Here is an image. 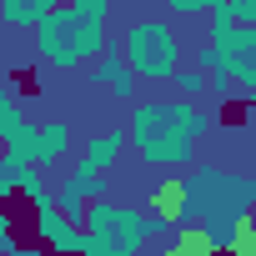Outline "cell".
Wrapping results in <instances>:
<instances>
[{
    "instance_id": "23",
    "label": "cell",
    "mask_w": 256,
    "mask_h": 256,
    "mask_svg": "<svg viewBox=\"0 0 256 256\" xmlns=\"http://www.w3.org/2000/svg\"><path fill=\"white\" fill-rule=\"evenodd\" d=\"M251 226H256V211H251Z\"/></svg>"
},
{
    "instance_id": "21",
    "label": "cell",
    "mask_w": 256,
    "mask_h": 256,
    "mask_svg": "<svg viewBox=\"0 0 256 256\" xmlns=\"http://www.w3.org/2000/svg\"><path fill=\"white\" fill-rule=\"evenodd\" d=\"M246 181H251V201H256V171H251V176H246Z\"/></svg>"
},
{
    "instance_id": "11",
    "label": "cell",
    "mask_w": 256,
    "mask_h": 256,
    "mask_svg": "<svg viewBox=\"0 0 256 256\" xmlns=\"http://www.w3.org/2000/svg\"><path fill=\"white\" fill-rule=\"evenodd\" d=\"M161 256H221V251L211 246V236L201 226H181V231H171V241L161 246Z\"/></svg>"
},
{
    "instance_id": "7",
    "label": "cell",
    "mask_w": 256,
    "mask_h": 256,
    "mask_svg": "<svg viewBox=\"0 0 256 256\" xmlns=\"http://www.w3.org/2000/svg\"><path fill=\"white\" fill-rule=\"evenodd\" d=\"M90 80H96L116 106H131V100H136V90H141V76L131 70V60L120 56V46H116V50H106V56L90 66Z\"/></svg>"
},
{
    "instance_id": "1",
    "label": "cell",
    "mask_w": 256,
    "mask_h": 256,
    "mask_svg": "<svg viewBox=\"0 0 256 256\" xmlns=\"http://www.w3.org/2000/svg\"><path fill=\"white\" fill-rule=\"evenodd\" d=\"M221 106H196V100H141L131 110V136L136 156L151 166V171H191L196 166V141L216 126Z\"/></svg>"
},
{
    "instance_id": "22",
    "label": "cell",
    "mask_w": 256,
    "mask_h": 256,
    "mask_svg": "<svg viewBox=\"0 0 256 256\" xmlns=\"http://www.w3.org/2000/svg\"><path fill=\"white\" fill-rule=\"evenodd\" d=\"M236 256H256V251H236Z\"/></svg>"
},
{
    "instance_id": "19",
    "label": "cell",
    "mask_w": 256,
    "mask_h": 256,
    "mask_svg": "<svg viewBox=\"0 0 256 256\" xmlns=\"http://www.w3.org/2000/svg\"><path fill=\"white\" fill-rule=\"evenodd\" d=\"M226 6H231V16H236L241 30H256V0H226Z\"/></svg>"
},
{
    "instance_id": "9",
    "label": "cell",
    "mask_w": 256,
    "mask_h": 256,
    "mask_svg": "<svg viewBox=\"0 0 256 256\" xmlns=\"http://www.w3.org/2000/svg\"><path fill=\"white\" fill-rule=\"evenodd\" d=\"M126 141H131V136H126L120 131V126H110V131H100V136H90L86 146H80V171H96V176H106V171H116L120 166V146Z\"/></svg>"
},
{
    "instance_id": "15",
    "label": "cell",
    "mask_w": 256,
    "mask_h": 256,
    "mask_svg": "<svg viewBox=\"0 0 256 256\" xmlns=\"http://www.w3.org/2000/svg\"><path fill=\"white\" fill-rule=\"evenodd\" d=\"M6 156H10V161H20V166H36V156H40V120H30V126H26V131L6 146Z\"/></svg>"
},
{
    "instance_id": "5",
    "label": "cell",
    "mask_w": 256,
    "mask_h": 256,
    "mask_svg": "<svg viewBox=\"0 0 256 256\" xmlns=\"http://www.w3.org/2000/svg\"><path fill=\"white\" fill-rule=\"evenodd\" d=\"M120 56L131 60V70H136L141 80H176V70H181V56H186V50H181L176 26H166V20H141V26L126 30Z\"/></svg>"
},
{
    "instance_id": "12",
    "label": "cell",
    "mask_w": 256,
    "mask_h": 256,
    "mask_svg": "<svg viewBox=\"0 0 256 256\" xmlns=\"http://www.w3.org/2000/svg\"><path fill=\"white\" fill-rule=\"evenodd\" d=\"M26 126H30V120H26V110H20V90L6 80V86H0V141L10 146V141L26 131Z\"/></svg>"
},
{
    "instance_id": "6",
    "label": "cell",
    "mask_w": 256,
    "mask_h": 256,
    "mask_svg": "<svg viewBox=\"0 0 256 256\" xmlns=\"http://www.w3.org/2000/svg\"><path fill=\"white\" fill-rule=\"evenodd\" d=\"M206 36H211V40L201 46L196 66H201V70H231L236 96L256 110V30L231 26V30H206Z\"/></svg>"
},
{
    "instance_id": "14",
    "label": "cell",
    "mask_w": 256,
    "mask_h": 256,
    "mask_svg": "<svg viewBox=\"0 0 256 256\" xmlns=\"http://www.w3.org/2000/svg\"><path fill=\"white\" fill-rule=\"evenodd\" d=\"M56 201H60V211H66L76 226H86V211H90V201H86V191H80L76 171H70L66 181H56Z\"/></svg>"
},
{
    "instance_id": "2",
    "label": "cell",
    "mask_w": 256,
    "mask_h": 256,
    "mask_svg": "<svg viewBox=\"0 0 256 256\" xmlns=\"http://www.w3.org/2000/svg\"><path fill=\"white\" fill-rule=\"evenodd\" d=\"M251 181L226 166H191L186 171V226H221V221H251Z\"/></svg>"
},
{
    "instance_id": "8",
    "label": "cell",
    "mask_w": 256,
    "mask_h": 256,
    "mask_svg": "<svg viewBox=\"0 0 256 256\" xmlns=\"http://www.w3.org/2000/svg\"><path fill=\"white\" fill-rule=\"evenodd\" d=\"M146 211L161 216L171 231H181L186 226V176H161V186H151L146 196Z\"/></svg>"
},
{
    "instance_id": "3",
    "label": "cell",
    "mask_w": 256,
    "mask_h": 256,
    "mask_svg": "<svg viewBox=\"0 0 256 256\" xmlns=\"http://www.w3.org/2000/svg\"><path fill=\"white\" fill-rule=\"evenodd\" d=\"M106 50H116L110 36H106V26L76 16L70 6L36 26V56H40L46 66H60V70H70V66H90V60H100Z\"/></svg>"
},
{
    "instance_id": "16",
    "label": "cell",
    "mask_w": 256,
    "mask_h": 256,
    "mask_svg": "<svg viewBox=\"0 0 256 256\" xmlns=\"http://www.w3.org/2000/svg\"><path fill=\"white\" fill-rule=\"evenodd\" d=\"M171 86H176V96H181V100H201V96L211 90V76H206L201 66H181Z\"/></svg>"
},
{
    "instance_id": "17",
    "label": "cell",
    "mask_w": 256,
    "mask_h": 256,
    "mask_svg": "<svg viewBox=\"0 0 256 256\" xmlns=\"http://www.w3.org/2000/svg\"><path fill=\"white\" fill-rule=\"evenodd\" d=\"M161 6L171 10V16H186V20H196V16H211L221 0H161Z\"/></svg>"
},
{
    "instance_id": "4",
    "label": "cell",
    "mask_w": 256,
    "mask_h": 256,
    "mask_svg": "<svg viewBox=\"0 0 256 256\" xmlns=\"http://www.w3.org/2000/svg\"><path fill=\"white\" fill-rule=\"evenodd\" d=\"M151 236H156V221L146 206H126L106 196L86 211V256H141Z\"/></svg>"
},
{
    "instance_id": "10",
    "label": "cell",
    "mask_w": 256,
    "mask_h": 256,
    "mask_svg": "<svg viewBox=\"0 0 256 256\" xmlns=\"http://www.w3.org/2000/svg\"><path fill=\"white\" fill-rule=\"evenodd\" d=\"M70 0H0V20L6 26H40L56 10H66Z\"/></svg>"
},
{
    "instance_id": "13",
    "label": "cell",
    "mask_w": 256,
    "mask_h": 256,
    "mask_svg": "<svg viewBox=\"0 0 256 256\" xmlns=\"http://www.w3.org/2000/svg\"><path fill=\"white\" fill-rule=\"evenodd\" d=\"M66 151H70V126H66V120H40V156H36V166L46 171V166H56Z\"/></svg>"
},
{
    "instance_id": "18",
    "label": "cell",
    "mask_w": 256,
    "mask_h": 256,
    "mask_svg": "<svg viewBox=\"0 0 256 256\" xmlns=\"http://www.w3.org/2000/svg\"><path fill=\"white\" fill-rule=\"evenodd\" d=\"M110 6H116V0H70V10H76V16H86V20H96V26H106V20H110Z\"/></svg>"
},
{
    "instance_id": "20",
    "label": "cell",
    "mask_w": 256,
    "mask_h": 256,
    "mask_svg": "<svg viewBox=\"0 0 256 256\" xmlns=\"http://www.w3.org/2000/svg\"><path fill=\"white\" fill-rule=\"evenodd\" d=\"M10 256H50V251H46V246L36 241V246H20V251H10Z\"/></svg>"
}]
</instances>
